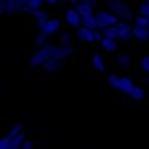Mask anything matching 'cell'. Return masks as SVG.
I'll list each match as a JSON object with an SVG mask.
<instances>
[{
	"mask_svg": "<svg viewBox=\"0 0 149 149\" xmlns=\"http://www.w3.org/2000/svg\"><path fill=\"white\" fill-rule=\"evenodd\" d=\"M107 5L111 8V13L118 18V22L130 23L133 20V10L130 8V3H128V2L110 0V2H107Z\"/></svg>",
	"mask_w": 149,
	"mask_h": 149,
	"instance_id": "1",
	"label": "cell"
},
{
	"mask_svg": "<svg viewBox=\"0 0 149 149\" xmlns=\"http://www.w3.org/2000/svg\"><path fill=\"white\" fill-rule=\"evenodd\" d=\"M61 28V22L57 20V18H48V22L44 23V26L40 30V35L36 38L35 41V46L36 48H41L43 44H46V40H48L49 36H54L59 31Z\"/></svg>",
	"mask_w": 149,
	"mask_h": 149,
	"instance_id": "2",
	"label": "cell"
},
{
	"mask_svg": "<svg viewBox=\"0 0 149 149\" xmlns=\"http://www.w3.org/2000/svg\"><path fill=\"white\" fill-rule=\"evenodd\" d=\"M54 51H56V46L51 43H46L43 44L41 48H38V51H36L33 56L30 57V66L31 67H38V66H43L44 62H48L51 57H53Z\"/></svg>",
	"mask_w": 149,
	"mask_h": 149,
	"instance_id": "3",
	"label": "cell"
},
{
	"mask_svg": "<svg viewBox=\"0 0 149 149\" xmlns=\"http://www.w3.org/2000/svg\"><path fill=\"white\" fill-rule=\"evenodd\" d=\"M108 84L115 88V90H118V92H121V93H126V95H130V92H131L133 87H134V84H133V80L130 79V77L116 75V74L108 75Z\"/></svg>",
	"mask_w": 149,
	"mask_h": 149,
	"instance_id": "4",
	"label": "cell"
},
{
	"mask_svg": "<svg viewBox=\"0 0 149 149\" xmlns=\"http://www.w3.org/2000/svg\"><path fill=\"white\" fill-rule=\"evenodd\" d=\"M95 17V22H97V30H105L108 26H115L118 23V18L115 17L110 10H98L97 13H93Z\"/></svg>",
	"mask_w": 149,
	"mask_h": 149,
	"instance_id": "5",
	"label": "cell"
},
{
	"mask_svg": "<svg viewBox=\"0 0 149 149\" xmlns=\"http://www.w3.org/2000/svg\"><path fill=\"white\" fill-rule=\"evenodd\" d=\"M98 5V2H93V0H84V2H74V8L75 12L82 17H88V15L95 13V7Z\"/></svg>",
	"mask_w": 149,
	"mask_h": 149,
	"instance_id": "6",
	"label": "cell"
},
{
	"mask_svg": "<svg viewBox=\"0 0 149 149\" xmlns=\"http://www.w3.org/2000/svg\"><path fill=\"white\" fill-rule=\"evenodd\" d=\"M74 46L70 44V46H56V51H54L53 54V61H57V62H62L64 59H67V57H70L72 54H74Z\"/></svg>",
	"mask_w": 149,
	"mask_h": 149,
	"instance_id": "7",
	"label": "cell"
},
{
	"mask_svg": "<svg viewBox=\"0 0 149 149\" xmlns=\"http://www.w3.org/2000/svg\"><path fill=\"white\" fill-rule=\"evenodd\" d=\"M115 30H116V36L118 40L121 41H130L131 40V25L125 22H118L115 25Z\"/></svg>",
	"mask_w": 149,
	"mask_h": 149,
	"instance_id": "8",
	"label": "cell"
},
{
	"mask_svg": "<svg viewBox=\"0 0 149 149\" xmlns=\"http://www.w3.org/2000/svg\"><path fill=\"white\" fill-rule=\"evenodd\" d=\"M66 23L69 25L70 28H74V30H77V28L80 26V15L75 12V8H67L66 10Z\"/></svg>",
	"mask_w": 149,
	"mask_h": 149,
	"instance_id": "9",
	"label": "cell"
},
{
	"mask_svg": "<svg viewBox=\"0 0 149 149\" xmlns=\"http://www.w3.org/2000/svg\"><path fill=\"white\" fill-rule=\"evenodd\" d=\"M75 36H77V40L82 41L85 44H90L93 43V35H92V30H87V28L84 26H79L75 30Z\"/></svg>",
	"mask_w": 149,
	"mask_h": 149,
	"instance_id": "10",
	"label": "cell"
},
{
	"mask_svg": "<svg viewBox=\"0 0 149 149\" xmlns=\"http://www.w3.org/2000/svg\"><path fill=\"white\" fill-rule=\"evenodd\" d=\"M131 38L138 41H148L149 38V28H139V26H131Z\"/></svg>",
	"mask_w": 149,
	"mask_h": 149,
	"instance_id": "11",
	"label": "cell"
},
{
	"mask_svg": "<svg viewBox=\"0 0 149 149\" xmlns=\"http://www.w3.org/2000/svg\"><path fill=\"white\" fill-rule=\"evenodd\" d=\"M43 2L40 0H25V3H23V12H26V13H33L36 10L43 8Z\"/></svg>",
	"mask_w": 149,
	"mask_h": 149,
	"instance_id": "12",
	"label": "cell"
},
{
	"mask_svg": "<svg viewBox=\"0 0 149 149\" xmlns=\"http://www.w3.org/2000/svg\"><path fill=\"white\" fill-rule=\"evenodd\" d=\"M100 46H102V49H103L105 53H108V54L116 53V49H118V43H116V41L107 40V38H103V40L100 41Z\"/></svg>",
	"mask_w": 149,
	"mask_h": 149,
	"instance_id": "13",
	"label": "cell"
},
{
	"mask_svg": "<svg viewBox=\"0 0 149 149\" xmlns=\"http://www.w3.org/2000/svg\"><path fill=\"white\" fill-rule=\"evenodd\" d=\"M92 64L98 72H105V62H103V57H102V54L98 51H95L92 54Z\"/></svg>",
	"mask_w": 149,
	"mask_h": 149,
	"instance_id": "14",
	"label": "cell"
},
{
	"mask_svg": "<svg viewBox=\"0 0 149 149\" xmlns=\"http://www.w3.org/2000/svg\"><path fill=\"white\" fill-rule=\"evenodd\" d=\"M130 97H131L134 102H141V100H144V97H146V90L144 87H141V85H134L133 87V90L130 92Z\"/></svg>",
	"mask_w": 149,
	"mask_h": 149,
	"instance_id": "15",
	"label": "cell"
},
{
	"mask_svg": "<svg viewBox=\"0 0 149 149\" xmlns=\"http://www.w3.org/2000/svg\"><path fill=\"white\" fill-rule=\"evenodd\" d=\"M116 64H118L120 67H123V69H128V67L131 66V57H130V54H128L126 51L120 53L118 56H116Z\"/></svg>",
	"mask_w": 149,
	"mask_h": 149,
	"instance_id": "16",
	"label": "cell"
},
{
	"mask_svg": "<svg viewBox=\"0 0 149 149\" xmlns=\"http://www.w3.org/2000/svg\"><path fill=\"white\" fill-rule=\"evenodd\" d=\"M80 26L87 28V30H97V22L93 15H88V17H82L80 18Z\"/></svg>",
	"mask_w": 149,
	"mask_h": 149,
	"instance_id": "17",
	"label": "cell"
},
{
	"mask_svg": "<svg viewBox=\"0 0 149 149\" xmlns=\"http://www.w3.org/2000/svg\"><path fill=\"white\" fill-rule=\"evenodd\" d=\"M59 67H61V62L53 61V59H49L48 62H44V64H43V69L46 70V72H49V74L57 72V70H59Z\"/></svg>",
	"mask_w": 149,
	"mask_h": 149,
	"instance_id": "18",
	"label": "cell"
},
{
	"mask_svg": "<svg viewBox=\"0 0 149 149\" xmlns=\"http://www.w3.org/2000/svg\"><path fill=\"white\" fill-rule=\"evenodd\" d=\"M102 36L107 38V40L118 41V36H116V30H115V26H108V28H105V30H102Z\"/></svg>",
	"mask_w": 149,
	"mask_h": 149,
	"instance_id": "19",
	"label": "cell"
},
{
	"mask_svg": "<svg viewBox=\"0 0 149 149\" xmlns=\"http://www.w3.org/2000/svg\"><path fill=\"white\" fill-rule=\"evenodd\" d=\"M138 15L143 18H149V8H148V2L146 0H143L139 3V7H138Z\"/></svg>",
	"mask_w": 149,
	"mask_h": 149,
	"instance_id": "20",
	"label": "cell"
},
{
	"mask_svg": "<svg viewBox=\"0 0 149 149\" xmlns=\"http://www.w3.org/2000/svg\"><path fill=\"white\" fill-rule=\"evenodd\" d=\"M134 26H139V28H149V18H143L139 15L134 17Z\"/></svg>",
	"mask_w": 149,
	"mask_h": 149,
	"instance_id": "21",
	"label": "cell"
},
{
	"mask_svg": "<svg viewBox=\"0 0 149 149\" xmlns=\"http://www.w3.org/2000/svg\"><path fill=\"white\" fill-rule=\"evenodd\" d=\"M70 40H72L70 33H61L59 35V46H70Z\"/></svg>",
	"mask_w": 149,
	"mask_h": 149,
	"instance_id": "22",
	"label": "cell"
},
{
	"mask_svg": "<svg viewBox=\"0 0 149 149\" xmlns=\"http://www.w3.org/2000/svg\"><path fill=\"white\" fill-rule=\"evenodd\" d=\"M22 130H23V126L20 125V123H17V125H15V126L12 128V130H10V133H8L7 136H8L10 139H13V138H17V136L20 134V133H23Z\"/></svg>",
	"mask_w": 149,
	"mask_h": 149,
	"instance_id": "23",
	"label": "cell"
},
{
	"mask_svg": "<svg viewBox=\"0 0 149 149\" xmlns=\"http://www.w3.org/2000/svg\"><path fill=\"white\" fill-rule=\"evenodd\" d=\"M141 69H143L144 74H148V72H149V57L148 56L141 57Z\"/></svg>",
	"mask_w": 149,
	"mask_h": 149,
	"instance_id": "24",
	"label": "cell"
},
{
	"mask_svg": "<svg viewBox=\"0 0 149 149\" xmlns=\"http://www.w3.org/2000/svg\"><path fill=\"white\" fill-rule=\"evenodd\" d=\"M8 143H10V138H8V136H7V134L2 136V138H0V149H7Z\"/></svg>",
	"mask_w": 149,
	"mask_h": 149,
	"instance_id": "25",
	"label": "cell"
},
{
	"mask_svg": "<svg viewBox=\"0 0 149 149\" xmlns=\"http://www.w3.org/2000/svg\"><path fill=\"white\" fill-rule=\"evenodd\" d=\"M33 17L38 20V18H44V17H48V12H44L43 8H40V10H36V12H33Z\"/></svg>",
	"mask_w": 149,
	"mask_h": 149,
	"instance_id": "26",
	"label": "cell"
},
{
	"mask_svg": "<svg viewBox=\"0 0 149 149\" xmlns=\"http://www.w3.org/2000/svg\"><path fill=\"white\" fill-rule=\"evenodd\" d=\"M20 149H35V148H33V141L25 139V141L22 143V146H20Z\"/></svg>",
	"mask_w": 149,
	"mask_h": 149,
	"instance_id": "27",
	"label": "cell"
},
{
	"mask_svg": "<svg viewBox=\"0 0 149 149\" xmlns=\"http://www.w3.org/2000/svg\"><path fill=\"white\" fill-rule=\"evenodd\" d=\"M92 35H93V41H102V40H103V36H102V31L100 30H93Z\"/></svg>",
	"mask_w": 149,
	"mask_h": 149,
	"instance_id": "28",
	"label": "cell"
},
{
	"mask_svg": "<svg viewBox=\"0 0 149 149\" xmlns=\"http://www.w3.org/2000/svg\"><path fill=\"white\" fill-rule=\"evenodd\" d=\"M48 22V17H44V18H38V20H36V25H38V28H43L44 26V23Z\"/></svg>",
	"mask_w": 149,
	"mask_h": 149,
	"instance_id": "29",
	"label": "cell"
},
{
	"mask_svg": "<svg viewBox=\"0 0 149 149\" xmlns=\"http://www.w3.org/2000/svg\"><path fill=\"white\" fill-rule=\"evenodd\" d=\"M5 13V0H2L0 2V15H3Z\"/></svg>",
	"mask_w": 149,
	"mask_h": 149,
	"instance_id": "30",
	"label": "cell"
},
{
	"mask_svg": "<svg viewBox=\"0 0 149 149\" xmlns=\"http://www.w3.org/2000/svg\"><path fill=\"white\" fill-rule=\"evenodd\" d=\"M46 5H51V7H59L61 2H46Z\"/></svg>",
	"mask_w": 149,
	"mask_h": 149,
	"instance_id": "31",
	"label": "cell"
}]
</instances>
